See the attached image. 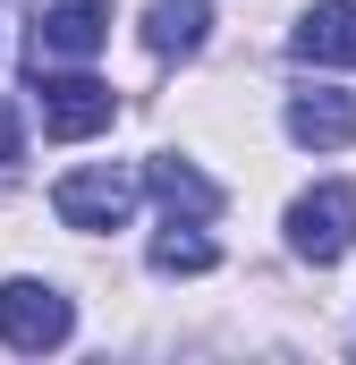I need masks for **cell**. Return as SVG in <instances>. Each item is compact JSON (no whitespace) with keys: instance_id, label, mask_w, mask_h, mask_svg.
Wrapping results in <instances>:
<instances>
[{"instance_id":"6da1fadb","label":"cell","mask_w":356,"mask_h":365,"mask_svg":"<svg viewBox=\"0 0 356 365\" xmlns=\"http://www.w3.org/2000/svg\"><path fill=\"white\" fill-rule=\"evenodd\" d=\"M77 331V314H68V297L51 289V280H9L0 289V340L17 349V357H43V349H60Z\"/></svg>"},{"instance_id":"7a4b0ae2","label":"cell","mask_w":356,"mask_h":365,"mask_svg":"<svg viewBox=\"0 0 356 365\" xmlns=\"http://www.w3.org/2000/svg\"><path fill=\"white\" fill-rule=\"evenodd\" d=\"M34 93H43V136H60V145L102 136L119 119V93L102 77H51V68H34Z\"/></svg>"},{"instance_id":"3957f363","label":"cell","mask_w":356,"mask_h":365,"mask_svg":"<svg viewBox=\"0 0 356 365\" xmlns=\"http://www.w3.org/2000/svg\"><path fill=\"white\" fill-rule=\"evenodd\" d=\"M51 212H60V230H119V221L136 212V179L110 170V162L68 170V179L51 187Z\"/></svg>"},{"instance_id":"277c9868","label":"cell","mask_w":356,"mask_h":365,"mask_svg":"<svg viewBox=\"0 0 356 365\" xmlns=\"http://www.w3.org/2000/svg\"><path fill=\"white\" fill-rule=\"evenodd\" d=\"M288 247H297L305 264H340V255L356 247V195L348 187L297 195V204H288Z\"/></svg>"},{"instance_id":"5b68a950","label":"cell","mask_w":356,"mask_h":365,"mask_svg":"<svg viewBox=\"0 0 356 365\" xmlns=\"http://www.w3.org/2000/svg\"><path fill=\"white\" fill-rule=\"evenodd\" d=\"M102 43H110V9H102V0H60V9H43L26 60H34V68H60V60H93Z\"/></svg>"},{"instance_id":"8992f818","label":"cell","mask_w":356,"mask_h":365,"mask_svg":"<svg viewBox=\"0 0 356 365\" xmlns=\"http://www.w3.org/2000/svg\"><path fill=\"white\" fill-rule=\"evenodd\" d=\"M288 136H297V145H314V153H340V145H356V102H348L340 86L288 93Z\"/></svg>"},{"instance_id":"52a82bcc","label":"cell","mask_w":356,"mask_h":365,"mask_svg":"<svg viewBox=\"0 0 356 365\" xmlns=\"http://www.w3.org/2000/svg\"><path fill=\"white\" fill-rule=\"evenodd\" d=\"M297 60H323V68H356V0H314L297 17Z\"/></svg>"},{"instance_id":"ba28073f","label":"cell","mask_w":356,"mask_h":365,"mask_svg":"<svg viewBox=\"0 0 356 365\" xmlns=\"http://www.w3.org/2000/svg\"><path fill=\"white\" fill-rule=\"evenodd\" d=\"M145 187L162 195L170 221H212V212H221V187L204 179L195 162H178V153H153V162H145Z\"/></svg>"},{"instance_id":"9c48e42d","label":"cell","mask_w":356,"mask_h":365,"mask_svg":"<svg viewBox=\"0 0 356 365\" xmlns=\"http://www.w3.org/2000/svg\"><path fill=\"white\" fill-rule=\"evenodd\" d=\"M204 26H212V0H153V9H145V43H153L162 60L204 51Z\"/></svg>"},{"instance_id":"30bf717a","label":"cell","mask_w":356,"mask_h":365,"mask_svg":"<svg viewBox=\"0 0 356 365\" xmlns=\"http://www.w3.org/2000/svg\"><path fill=\"white\" fill-rule=\"evenodd\" d=\"M221 264V247L195 230V221H170L162 238H153V272H212Z\"/></svg>"},{"instance_id":"8fae6325","label":"cell","mask_w":356,"mask_h":365,"mask_svg":"<svg viewBox=\"0 0 356 365\" xmlns=\"http://www.w3.org/2000/svg\"><path fill=\"white\" fill-rule=\"evenodd\" d=\"M17 153H26V128H17V102H9V93H0V170H9V162H17Z\"/></svg>"}]
</instances>
